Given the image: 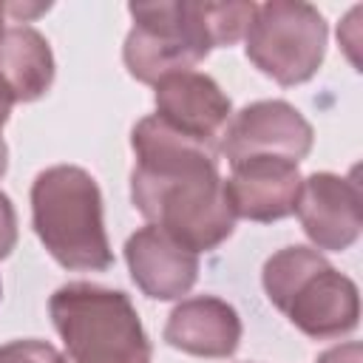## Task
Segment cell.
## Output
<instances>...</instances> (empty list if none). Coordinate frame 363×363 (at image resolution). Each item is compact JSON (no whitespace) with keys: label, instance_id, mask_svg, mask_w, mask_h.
<instances>
[{"label":"cell","instance_id":"6da1fadb","mask_svg":"<svg viewBox=\"0 0 363 363\" xmlns=\"http://www.w3.org/2000/svg\"><path fill=\"white\" fill-rule=\"evenodd\" d=\"M136 164L130 201L142 218L182 247L210 252L235 233V213L218 173V150L182 136L156 113L130 130Z\"/></svg>","mask_w":363,"mask_h":363},{"label":"cell","instance_id":"7a4b0ae2","mask_svg":"<svg viewBox=\"0 0 363 363\" xmlns=\"http://www.w3.org/2000/svg\"><path fill=\"white\" fill-rule=\"evenodd\" d=\"M258 3H204V0H153L130 3L133 28L122 45V62L136 82L196 71L213 48H230L244 40Z\"/></svg>","mask_w":363,"mask_h":363},{"label":"cell","instance_id":"3957f363","mask_svg":"<svg viewBox=\"0 0 363 363\" xmlns=\"http://www.w3.org/2000/svg\"><path fill=\"white\" fill-rule=\"evenodd\" d=\"M31 227L45 252L74 272H105L113 250L96 179L77 164H51L31 184Z\"/></svg>","mask_w":363,"mask_h":363},{"label":"cell","instance_id":"277c9868","mask_svg":"<svg viewBox=\"0 0 363 363\" xmlns=\"http://www.w3.org/2000/svg\"><path fill=\"white\" fill-rule=\"evenodd\" d=\"M261 284L269 303L312 340H335L357 329V284L312 247H284L264 261Z\"/></svg>","mask_w":363,"mask_h":363},{"label":"cell","instance_id":"5b68a950","mask_svg":"<svg viewBox=\"0 0 363 363\" xmlns=\"http://www.w3.org/2000/svg\"><path fill=\"white\" fill-rule=\"evenodd\" d=\"M65 363H150L153 346L122 289L91 281L62 284L48 298Z\"/></svg>","mask_w":363,"mask_h":363},{"label":"cell","instance_id":"8992f818","mask_svg":"<svg viewBox=\"0 0 363 363\" xmlns=\"http://www.w3.org/2000/svg\"><path fill=\"white\" fill-rule=\"evenodd\" d=\"M323 14L303 0H267L255 6L244 31L247 60L284 88L312 79L326 57Z\"/></svg>","mask_w":363,"mask_h":363},{"label":"cell","instance_id":"52a82bcc","mask_svg":"<svg viewBox=\"0 0 363 363\" xmlns=\"http://www.w3.org/2000/svg\"><path fill=\"white\" fill-rule=\"evenodd\" d=\"M312 142L315 130L295 105L286 99H258L230 116L218 153L227 159V164L255 156L298 164L309 156Z\"/></svg>","mask_w":363,"mask_h":363},{"label":"cell","instance_id":"ba28073f","mask_svg":"<svg viewBox=\"0 0 363 363\" xmlns=\"http://www.w3.org/2000/svg\"><path fill=\"white\" fill-rule=\"evenodd\" d=\"M295 216L315 250L343 252L363 230V196L354 176L309 173L301 182Z\"/></svg>","mask_w":363,"mask_h":363},{"label":"cell","instance_id":"9c48e42d","mask_svg":"<svg viewBox=\"0 0 363 363\" xmlns=\"http://www.w3.org/2000/svg\"><path fill=\"white\" fill-rule=\"evenodd\" d=\"M156 116L187 139L221 147V136L233 116V102L221 85L204 71H179L153 85ZM221 156V153H218Z\"/></svg>","mask_w":363,"mask_h":363},{"label":"cell","instance_id":"30bf717a","mask_svg":"<svg viewBox=\"0 0 363 363\" xmlns=\"http://www.w3.org/2000/svg\"><path fill=\"white\" fill-rule=\"evenodd\" d=\"M301 170L286 159H241L230 164V176L224 179L227 201L235 218L272 224L295 213L298 190H301Z\"/></svg>","mask_w":363,"mask_h":363},{"label":"cell","instance_id":"8fae6325","mask_svg":"<svg viewBox=\"0 0 363 363\" xmlns=\"http://www.w3.org/2000/svg\"><path fill=\"white\" fill-rule=\"evenodd\" d=\"M125 264L139 292L153 301H179L199 281V255L153 224L125 241Z\"/></svg>","mask_w":363,"mask_h":363},{"label":"cell","instance_id":"7c38bea8","mask_svg":"<svg viewBox=\"0 0 363 363\" xmlns=\"http://www.w3.org/2000/svg\"><path fill=\"white\" fill-rule=\"evenodd\" d=\"M244 326L233 303L216 295L182 298L164 323V343L193 357H230L241 343Z\"/></svg>","mask_w":363,"mask_h":363},{"label":"cell","instance_id":"4fadbf2b","mask_svg":"<svg viewBox=\"0 0 363 363\" xmlns=\"http://www.w3.org/2000/svg\"><path fill=\"white\" fill-rule=\"evenodd\" d=\"M54 54L34 26L14 23L0 34V91L11 105L37 102L54 85Z\"/></svg>","mask_w":363,"mask_h":363},{"label":"cell","instance_id":"5bb4252c","mask_svg":"<svg viewBox=\"0 0 363 363\" xmlns=\"http://www.w3.org/2000/svg\"><path fill=\"white\" fill-rule=\"evenodd\" d=\"M0 363H65V357L45 340H11L0 346Z\"/></svg>","mask_w":363,"mask_h":363},{"label":"cell","instance_id":"9a60e30c","mask_svg":"<svg viewBox=\"0 0 363 363\" xmlns=\"http://www.w3.org/2000/svg\"><path fill=\"white\" fill-rule=\"evenodd\" d=\"M14 247H17V210L11 199L0 190V261L9 258Z\"/></svg>","mask_w":363,"mask_h":363},{"label":"cell","instance_id":"2e32d148","mask_svg":"<svg viewBox=\"0 0 363 363\" xmlns=\"http://www.w3.org/2000/svg\"><path fill=\"white\" fill-rule=\"evenodd\" d=\"M363 360V349L360 343H340V346H332L326 349L315 363H360Z\"/></svg>","mask_w":363,"mask_h":363},{"label":"cell","instance_id":"e0dca14e","mask_svg":"<svg viewBox=\"0 0 363 363\" xmlns=\"http://www.w3.org/2000/svg\"><path fill=\"white\" fill-rule=\"evenodd\" d=\"M9 113H11V102H9V99H6V94L0 91V133H3L6 122H9Z\"/></svg>","mask_w":363,"mask_h":363},{"label":"cell","instance_id":"ac0fdd59","mask_svg":"<svg viewBox=\"0 0 363 363\" xmlns=\"http://www.w3.org/2000/svg\"><path fill=\"white\" fill-rule=\"evenodd\" d=\"M6 170H9V145H6V139L0 136V179L6 176Z\"/></svg>","mask_w":363,"mask_h":363},{"label":"cell","instance_id":"d6986e66","mask_svg":"<svg viewBox=\"0 0 363 363\" xmlns=\"http://www.w3.org/2000/svg\"><path fill=\"white\" fill-rule=\"evenodd\" d=\"M6 3H0V34H3V28H6Z\"/></svg>","mask_w":363,"mask_h":363},{"label":"cell","instance_id":"ffe728a7","mask_svg":"<svg viewBox=\"0 0 363 363\" xmlns=\"http://www.w3.org/2000/svg\"><path fill=\"white\" fill-rule=\"evenodd\" d=\"M0 295H3V284H0Z\"/></svg>","mask_w":363,"mask_h":363}]
</instances>
